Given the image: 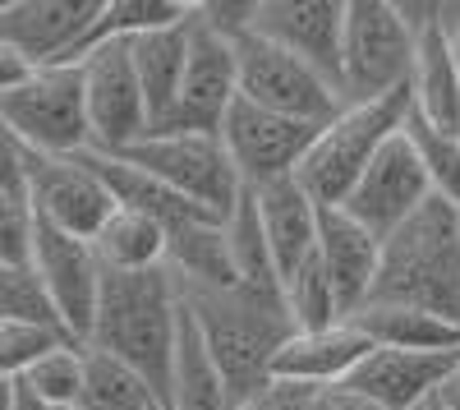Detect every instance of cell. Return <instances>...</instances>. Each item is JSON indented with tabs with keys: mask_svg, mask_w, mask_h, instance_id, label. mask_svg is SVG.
<instances>
[{
	"mask_svg": "<svg viewBox=\"0 0 460 410\" xmlns=\"http://www.w3.org/2000/svg\"><path fill=\"white\" fill-rule=\"evenodd\" d=\"M373 346H392V351H424V355H447L460 351V323L419 309V305H396V300H368L350 318Z\"/></svg>",
	"mask_w": 460,
	"mask_h": 410,
	"instance_id": "22",
	"label": "cell"
},
{
	"mask_svg": "<svg viewBox=\"0 0 460 410\" xmlns=\"http://www.w3.org/2000/svg\"><path fill=\"white\" fill-rule=\"evenodd\" d=\"M235 56H240L244 102L290 116V120H309V125H332L345 111V97L336 93V84H327L314 65H304L299 56L277 47L272 37H262V32L235 37Z\"/></svg>",
	"mask_w": 460,
	"mask_h": 410,
	"instance_id": "8",
	"label": "cell"
},
{
	"mask_svg": "<svg viewBox=\"0 0 460 410\" xmlns=\"http://www.w3.org/2000/svg\"><path fill=\"white\" fill-rule=\"evenodd\" d=\"M37 245V203L23 166V147L5 138V162H0V268H28Z\"/></svg>",
	"mask_w": 460,
	"mask_h": 410,
	"instance_id": "28",
	"label": "cell"
},
{
	"mask_svg": "<svg viewBox=\"0 0 460 410\" xmlns=\"http://www.w3.org/2000/svg\"><path fill=\"white\" fill-rule=\"evenodd\" d=\"M318 258L332 277V290L341 300V314L355 318L377 290L382 277V240L355 221L345 208H323V240H318Z\"/></svg>",
	"mask_w": 460,
	"mask_h": 410,
	"instance_id": "18",
	"label": "cell"
},
{
	"mask_svg": "<svg viewBox=\"0 0 460 410\" xmlns=\"http://www.w3.org/2000/svg\"><path fill=\"white\" fill-rule=\"evenodd\" d=\"M180 323H184V290H180L171 268L106 272L88 346H97L115 360H125L129 369H138L166 406L171 401V379H175Z\"/></svg>",
	"mask_w": 460,
	"mask_h": 410,
	"instance_id": "2",
	"label": "cell"
},
{
	"mask_svg": "<svg viewBox=\"0 0 460 410\" xmlns=\"http://www.w3.org/2000/svg\"><path fill=\"white\" fill-rule=\"evenodd\" d=\"M438 397H442V406H447V410H460V374H456V379H451Z\"/></svg>",
	"mask_w": 460,
	"mask_h": 410,
	"instance_id": "39",
	"label": "cell"
},
{
	"mask_svg": "<svg viewBox=\"0 0 460 410\" xmlns=\"http://www.w3.org/2000/svg\"><path fill=\"white\" fill-rule=\"evenodd\" d=\"M74 410H79V406H74Z\"/></svg>",
	"mask_w": 460,
	"mask_h": 410,
	"instance_id": "42",
	"label": "cell"
},
{
	"mask_svg": "<svg viewBox=\"0 0 460 410\" xmlns=\"http://www.w3.org/2000/svg\"><path fill=\"white\" fill-rule=\"evenodd\" d=\"M240 410H299V388L295 383H267L253 401H244Z\"/></svg>",
	"mask_w": 460,
	"mask_h": 410,
	"instance_id": "37",
	"label": "cell"
},
{
	"mask_svg": "<svg viewBox=\"0 0 460 410\" xmlns=\"http://www.w3.org/2000/svg\"><path fill=\"white\" fill-rule=\"evenodd\" d=\"M79 410H166V406L138 369L88 346V374H84Z\"/></svg>",
	"mask_w": 460,
	"mask_h": 410,
	"instance_id": "29",
	"label": "cell"
},
{
	"mask_svg": "<svg viewBox=\"0 0 460 410\" xmlns=\"http://www.w3.org/2000/svg\"><path fill=\"white\" fill-rule=\"evenodd\" d=\"M84 162L102 175V184L115 194V203L120 208H134V212H147V217H157L162 227H171V231H180V227H189V221H208L212 212H203L199 203H189L184 194H175L166 180H157V175H147L143 166H134V162H125V157H111V153H84ZM217 221V217H212Z\"/></svg>",
	"mask_w": 460,
	"mask_h": 410,
	"instance_id": "23",
	"label": "cell"
},
{
	"mask_svg": "<svg viewBox=\"0 0 460 410\" xmlns=\"http://www.w3.org/2000/svg\"><path fill=\"white\" fill-rule=\"evenodd\" d=\"M184 309L203 332L212 360L235 392V401H253L272 383L277 355L295 337V318L286 309V295H267L253 286H180Z\"/></svg>",
	"mask_w": 460,
	"mask_h": 410,
	"instance_id": "1",
	"label": "cell"
},
{
	"mask_svg": "<svg viewBox=\"0 0 460 410\" xmlns=\"http://www.w3.org/2000/svg\"><path fill=\"white\" fill-rule=\"evenodd\" d=\"M120 157L143 166L147 175L166 180L175 194L199 203L217 221H230V212L249 194V184L240 180L221 134H147L143 143H134Z\"/></svg>",
	"mask_w": 460,
	"mask_h": 410,
	"instance_id": "7",
	"label": "cell"
},
{
	"mask_svg": "<svg viewBox=\"0 0 460 410\" xmlns=\"http://www.w3.org/2000/svg\"><path fill=\"white\" fill-rule=\"evenodd\" d=\"M0 323H42V327H65L51 290L42 286L37 268H0ZM69 332V327H65ZM74 337V332H69Z\"/></svg>",
	"mask_w": 460,
	"mask_h": 410,
	"instance_id": "32",
	"label": "cell"
},
{
	"mask_svg": "<svg viewBox=\"0 0 460 410\" xmlns=\"http://www.w3.org/2000/svg\"><path fill=\"white\" fill-rule=\"evenodd\" d=\"M318 134H323V125L277 116V111H262V106L240 97L226 129H221V143H226L230 162H235L240 180L249 190H262V184L299 175V166L309 157V147L318 143Z\"/></svg>",
	"mask_w": 460,
	"mask_h": 410,
	"instance_id": "11",
	"label": "cell"
},
{
	"mask_svg": "<svg viewBox=\"0 0 460 410\" xmlns=\"http://www.w3.org/2000/svg\"><path fill=\"white\" fill-rule=\"evenodd\" d=\"M102 10L106 0H5L0 5V47L28 56L37 69L79 65Z\"/></svg>",
	"mask_w": 460,
	"mask_h": 410,
	"instance_id": "12",
	"label": "cell"
},
{
	"mask_svg": "<svg viewBox=\"0 0 460 410\" xmlns=\"http://www.w3.org/2000/svg\"><path fill=\"white\" fill-rule=\"evenodd\" d=\"M5 392H10L5 410H56V406H47L42 397H32V392H28V383H19V379H10V383H5Z\"/></svg>",
	"mask_w": 460,
	"mask_h": 410,
	"instance_id": "38",
	"label": "cell"
},
{
	"mask_svg": "<svg viewBox=\"0 0 460 410\" xmlns=\"http://www.w3.org/2000/svg\"><path fill=\"white\" fill-rule=\"evenodd\" d=\"M410 106H414L410 88L392 93V97H377V102H350L332 125H323L318 143L309 147V157H304L295 180L323 208H341L355 184L364 180V171L373 166V157L405 129Z\"/></svg>",
	"mask_w": 460,
	"mask_h": 410,
	"instance_id": "4",
	"label": "cell"
},
{
	"mask_svg": "<svg viewBox=\"0 0 460 410\" xmlns=\"http://www.w3.org/2000/svg\"><path fill=\"white\" fill-rule=\"evenodd\" d=\"M240 102V56L235 42L208 28L194 10V42H189V65L180 102L171 111V120L157 134H221L230 111Z\"/></svg>",
	"mask_w": 460,
	"mask_h": 410,
	"instance_id": "10",
	"label": "cell"
},
{
	"mask_svg": "<svg viewBox=\"0 0 460 410\" xmlns=\"http://www.w3.org/2000/svg\"><path fill=\"white\" fill-rule=\"evenodd\" d=\"M166 268L175 272L180 286H240L235 249H230L226 221H189L171 231V254Z\"/></svg>",
	"mask_w": 460,
	"mask_h": 410,
	"instance_id": "27",
	"label": "cell"
},
{
	"mask_svg": "<svg viewBox=\"0 0 460 410\" xmlns=\"http://www.w3.org/2000/svg\"><path fill=\"white\" fill-rule=\"evenodd\" d=\"M419 410H429V406H419Z\"/></svg>",
	"mask_w": 460,
	"mask_h": 410,
	"instance_id": "41",
	"label": "cell"
},
{
	"mask_svg": "<svg viewBox=\"0 0 460 410\" xmlns=\"http://www.w3.org/2000/svg\"><path fill=\"white\" fill-rule=\"evenodd\" d=\"M414 60H419V37L410 32L392 0H350L345 51H341L345 106L405 93L414 84Z\"/></svg>",
	"mask_w": 460,
	"mask_h": 410,
	"instance_id": "6",
	"label": "cell"
},
{
	"mask_svg": "<svg viewBox=\"0 0 460 410\" xmlns=\"http://www.w3.org/2000/svg\"><path fill=\"white\" fill-rule=\"evenodd\" d=\"M286 309H290V318H295L299 332H323V327L345 323L323 258H309V263H304L295 277H286Z\"/></svg>",
	"mask_w": 460,
	"mask_h": 410,
	"instance_id": "31",
	"label": "cell"
},
{
	"mask_svg": "<svg viewBox=\"0 0 460 410\" xmlns=\"http://www.w3.org/2000/svg\"><path fill=\"white\" fill-rule=\"evenodd\" d=\"M23 166H28L37 217L69 231V236H79V240H93L106 227V217L120 208L115 194L102 184V175L84 162V153L79 157H47V153L23 147Z\"/></svg>",
	"mask_w": 460,
	"mask_h": 410,
	"instance_id": "15",
	"label": "cell"
},
{
	"mask_svg": "<svg viewBox=\"0 0 460 410\" xmlns=\"http://www.w3.org/2000/svg\"><path fill=\"white\" fill-rule=\"evenodd\" d=\"M79 65H84V84H88L93 153H111V157L129 153L134 143L152 134V111L138 84L129 42H102Z\"/></svg>",
	"mask_w": 460,
	"mask_h": 410,
	"instance_id": "9",
	"label": "cell"
},
{
	"mask_svg": "<svg viewBox=\"0 0 460 410\" xmlns=\"http://www.w3.org/2000/svg\"><path fill=\"white\" fill-rule=\"evenodd\" d=\"M414 111L429 125L460 134V60L447 28H429L419 32V60H414Z\"/></svg>",
	"mask_w": 460,
	"mask_h": 410,
	"instance_id": "24",
	"label": "cell"
},
{
	"mask_svg": "<svg viewBox=\"0 0 460 410\" xmlns=\"http://www.w3.org/2000/svg\"><path fill=\"white\" fill-rule=\"evenodd\" d=\"M405 134H410V143L419 147V157H424V166H429V180H433V190L460 208V134H447V129L429 125V120L419 116L414 106H410Z\"/></svg>",
	"mask_w": 460,
	"mask_h": 410,
	"instance_id": "35",
	"label": "cell"
},
{
	"mask_svg": "<svg viewBox=\"0 0 460 410\" xmlns=\"http://www.w3.org/2000/svg\"><path fill=\"white\" fill-rule=\"evenodd\" d=\"M32 268L42 277V286L51 290V300H56L65 327L74 332V342L88 346L93 323H97V305H102V286H106V268H102L93 240H79V236H69V231L37 217Z\"/></svg>",
	"mask_w": 460,
	"mask_h": 410,
	"instance_id": "14",
	"label": "cell"
},
{
	"mask_svg": "<svg viewBox=\"0 0 460 410\" xmlns=\"http://www.w3.org/2000/svg\"><path fill=\"white\" fill-rule=\"evenodd\" d=\"M373 342L345 318L323 332H295L277 355L272 383H304V388H336L368 360Z\"/></svg>",
	"mask_w": 460,
	"mask_h": 410,
	"instance_id": "20",
	"label": "cell"
},
{
	"mask_svg": "<svg viewBox=\"0 0 460 410\" xmlns=\"http://www.w3.org/2000/svg\"><path fill=\"white\" fill-rule=\"evenodd\" d=\"M166 410H240L235 392H230L221 364L212 360L203 332L194 327L184 309L180 323V351H175V379H171V401Z\"/></svg>",
	"mask_w": 460,
	"mask_h": 410,
	"instance_id": "26",
	"label": "cell"
},
{
	"mask_svg": "<svg viewBox=\"0 0 460 410\" xmlns=\"http://www.w3.org/2000/svg\"><path fill=\"white\" fill-rule=\"evenodd\" d=\"M373 300L433 309L460 323V208L433 194L396 236L382 240V277Z\"/></svg>",
	"mask_w": 460,
	"mask_h": 410,
	"instance_id": "3",
	"label": "cell"
},
{
	"mask_svg": "<svg viewBox=\"0 0 460 410\" xmlns=\"http://www.w3.org/2000/svg\"><path fill=\"white\" fill-rule=\"evenodd\" d=\"M345 14H350V0H262L253 32L272 37L277 47H286L304 65H314L341 93Z\"/></svg>",
	"mask_w": 460,
	"mask_h": 410,
	"instance_id": "16",
	"label": "cell"
},
{
	"mask_svg": "<svg viewBox=\"0 0 460 410\" xmlns=\"http://www.w3.org/2000/svg\"><path fill=\"white\" fill-rule=\"evenodd\" d=\"M429 410H447V406H442V397H433V401H429Z\"/></svg>",
	"mask_w": 460,
	"mask_h": 410,
	"instance_id": "40",
	"label": "cell"
},
{
	"mask_svg": "<svg viewBox=\"0 0 460 410\" xmlns=\"http://www.w3.org/2000/svg\"><path fill=\"white\" fill-rule=\"evenodd\" d=\"M84 374H88V346H65L42 364H32L19 383H28L32 397H42L56 410H74L84 397Z\"/></svg>",
	"mask_w": 460,
	"mask_h": 410,
	"instance_id": "33",
	"label": "cell"
},
{
	"mask_svg": "<svg viewBox=\"0 0 460 410\" xmlns=\"http://www.w3.org/2000/svg\"><path fill=\"white\" fill-rule=\"evenodd\" d=\"M433 194H438V190H433V180H429V166H424V157H419V147L410 143V134L401 129V134L373 157V166L364 171V180L355 184L350 199H345L341 208L350 212L355 221H364L377 240H387V236H396Z\"/></svg>",
	"mask_w": 460,
	"mask_h": 410,
	"instance_id": "13",
	"label": "cell"
},
{
	"mask_svg": "<svg viewBox=\"0 0 460 410\" xmlns=\"http://www.w3.org/2000/svg\"><path fill=\"white\" fill-rule=\"evenodd\" d=\"M456 374H460V351L424 355V351L373 346L368 360L345 379V388L368 397L377 410H419V406H429Z\"/></svg>",
	"mask_w": 460,
	"mask_h": 410,
	"instance_id": "17",
	"label": "cell"
},
{
	"mask_svg": "<svg viewBox=\"0 0 460 410\" xmlns=\"http://www.w3.org/2000/svg\"><path fill=\"white\" fill-rule=\"evenodd\" d=\"M65 346H84L74 342L65 327H42V323H0V374L23 379L32 364H42L47 355L65 351Z\"/></svg>",
	"mask_w": 460,
	"mask_h": 410,
	"instance_id": "34",
	"label": "cell"
},
{
	"mask_svg": "<svg viewBox=\"0 0 460 410\" xmlns=\"http://www.w3.org/2000/svg\"><path fill=\"white\" fill-rule=\"evenodd\" d=\"M189 42H194V14H189L184 23L143 32V37H134V42H129L138 84H143V97H147V111H152V134L171 120V111L180 102L184 65H189Z\"/></svg>",
	"mask_w": 460,
	"mask_h": 410,
	"instance_id": "21",
	"label": "cell"
},
{
	"mask_svg": "<svg viewBox=\"0 0 460 410\" xmlns=\"http://www.w3.org/2000/svg\"><path fill=\"white\" fill-rule=\"evenodd\" d=\"M226 236H230V249H235V268H240V281H244V286L267 290V295H286V286H281V272H277V258H272V245H267V231H262V217H258L253 194H244V199H240V208L230 212V221H226Z\"/></svg>",
	"mask_w": 460,
	"mask_h": 410,
	"instance_id": "30",
	"label": "cell"
},
{
	"mask_svg": "<svg viewBox=\"0 0 460 410\" xmlns=\"http://www.w3.org/2000/svg\"><path fill=\"white\" fill-rule=\"evenodd\" d=\"M299 388V410H377L368 397H359L355 388H345V383H336V388H304V383H295Z\"/></svg>",
	"mask_w": 460,
	"mask_h": 410,
	"instance_id": "36",
	"label": "cell"
},
{
	"mask_svg": "<svg viewBox=\"0 0 460 410\" xmlns=\"http://www.w3.org/2000/svg\"><path fill=\"white\" fill-rule=\"evenodd\" d=\"M5 138L47 157H79L93 147L84 65H47L14 93H0Z\"/></svg>",
	"mask_w": 460,
	"mask_h": 410,
	"instance_id": "5",
	"label": "cell"
},
{
	"mask_svg": "<svg viewBox=\"0 0 460 410\" xmlns=\"http://www.w3.org/2000/svg\"><path fill=\"white\" fill-rule=\"evenodd\" d=\"M249 194L258 203L267 245H272L277 272H281V286H286V277H295L304 263H309V258H318L323 203L304 190L295 175L290 180H277V184H262V190H249Z\"/></svg>",
	"mask_w": 460,
	"mask_h": 410,
	"instance_id": "19",
	"label": "cell"
},
{
	"mask_svg": "<svg viewBox=\"0 0 460 410\" xmlns=\"http://www.w3.org/2000/svg\"><path fill=\"white\" fill-rule=\"evenodd\" d=\"M93 249H97L106 272H152V268H166L171 227H162L147 212L115 208L106 217V227L93 236Z\"/></svg>",
	"mask_w": 460,
	"mask_h": 410,
	"instance_id": "25",
	"label": "cell"
}]
</instances>
